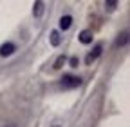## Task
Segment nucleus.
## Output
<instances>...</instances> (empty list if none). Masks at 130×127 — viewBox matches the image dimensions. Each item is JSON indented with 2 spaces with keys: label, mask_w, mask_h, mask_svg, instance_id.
Segmentation results:
<instances>
[{
  "label": "nucleus",
  "mask_w": 130,
  "mask_h": 127,
  "mask_svg": "<svg viewBox=\"0 0 130 127\" xmlns=\"http://www.w3.org/2000/svg\"><path fill=\"white\" fill-rule=\"evenodd\" d=\"M128 42V33L126 31H123V33L118 36V40H116V47H119V45H125Z\"/></svg>",
  "instance_id": "nucleus-8"
},
{
  "label": "nucleus",
  "mask_w": 130,
  "mask_h": 127,
  "mask_svg": "<svg viewBox=\"0 0 130 127\" xmlns=\"http://www.w3.org/2000/svg\"><path fill=\"white\" fill-rule=\"evenodd\" d=\"M101 49H103V47H101V44H98V45L94 47V51L87 55V58H85V60H87V64H92V62H94L98 56H100V55H101Z\"/></svg>",
  "instance_id": "nucleus-3"
},
{
  "label": "nucleus",
  "mask_w": 130,
  "mask_h": 127,
  "mask_svg": "<svg viewBox=\"0 0 130 127\" xmlns=\"http://www.w3.org/2000/svg\"><path fill=\"white\" fill-rule=\"evenodd\" d=\"M14 51H16V45L13 42H6L0 45V56H11Z\"/></svg>",
  "instance_id": "nucleus-2"
},
{
  "label": "nucleus",
  "mask_w": 130,
  "mask_h": 127,
  "mask_svg": "<svg viewBox=\"0 0 130 127\" xmlns=\"http://www.w3.org/2000/svg\"><path fill=\"white\" fill-rule=\"evenodd\" d=\"M63 64H65V56H60V58L56 60V64H54V69H60Z\"/></svg>",
  "instance_id": "nucleus-10"
},
{
  "label": "nucleus",
  "mask_w": 130,
  "mask_h": 127,
  "mask_svg": "<svg viewBox=\"0 0 130 127\" xmlns=\"http://www.w3.org/2000/svg\"><path fill=\"white\" fill-rule=\"evenodd\" d=\"M71 26H72V17H71V15H65V17H61V18H60V29L67 31Z\"/></svg>",
  "instance_id": "nucleus-5"
},
{
  "label": "nucleus",
  "mask_w": 130,
  "mask_h": 127,
  "mask_svg": "<svg viewBox=\"0 0 130 127\" xmlns=\"http://www.w3.org/2000/svg\"><path fill=\"white\" fill-rule=\"evenodd\" d=\"M81 85V78L79 76H72V74H63L60 80V87L61 89H76Z\"/></svg>",
  "instance_id": "nucleus-1"
},
{
  "label": "nucleus",
  "mask_w": 130,
  "mask_h": 127,
  "mask_svg": "<svg viewBox=\"0 0 130 127\" xmlns=\"http://www.w3.org/2000/svg\"><path fill=\"white\" fill-rule=\"evenodd\" d=\"M60 42H61L60 33H58V31H51V44H53L54 47H58V45H60Z\"/></svg>",
  "instance_id": "nucleus-7"
},
{
  "label": "nucleus",
  "mask_w": 130,
  "mask_h": 127,
  "mask_svg": "<svg viewBox=\"0 0 130 127\" xmlns=\"http://www.w3.org/2000/svg\"><path fill=\"white\" fill-rule=\"evenodd\" d=\"M71 67H78V58H76V56L71 58Z\"/></svg>",
  "instance_id": "nucleus-11"
},
{
  "label": "nucleus",
  "mask_w": 130,
  "mask_h": 127,
  "mask_svg": "<svg viewBox=\"0 0 130 127\" xmlns=\"http://www.w3.org/2000/svg\"><path fill=\"white\" fill-rule=\"evenodd\" d=\"M79 42L81 44H90L92 42V31L90 29H83V31H81V33H79Z\"/></svg>",
  "instance_id": "nucleus-4"
},
{
  "label": "nucleus",
  "mask_w": 130,
  "mask_h": 127,
  "mask_svg": "<svg viewBox=\"0 0 130 127\" xmlns=\"http://www.w3.org/2000/svg\"><path fill=\"white\" fill-rule=\"evenodd\" d=\"M32 15H35L36 18H40L42 15H43V2H35V6H32Z\"/></svg>",
  "instance_id": "nucleus-6"
},
{
  "label": "nucleus",
  "mask_w": 130,
  "mask_h": 127,
  "mask_svg": "<svg viewBox=\"0 0 130 127\" xmlns=\"http://www.w3.org/2000/svg\"><path fill=\"white\" fill-rule=\"evenodd\" d=\"M116 6H118L116 0H108V2H105V7H107L108 11H114V9H116Z\"/></svg>",
  "instance_id": "nucleus-9"
},
{
  "label": "nucleus",
  "mask_w": 130,
  "mask_h": 127,
  "mask_svg": "<svg viewBox=\"0 0 130 127\" xmlns=\"http://www.w3.org/2000/svg\"><path fill=\"white\" fill-rule=\"evenodd\" d=\"M4 127H16L14 123H7V125H4Z\"/></svg>",
  "instance_id": "nucleus-12"
}]
</instances>
